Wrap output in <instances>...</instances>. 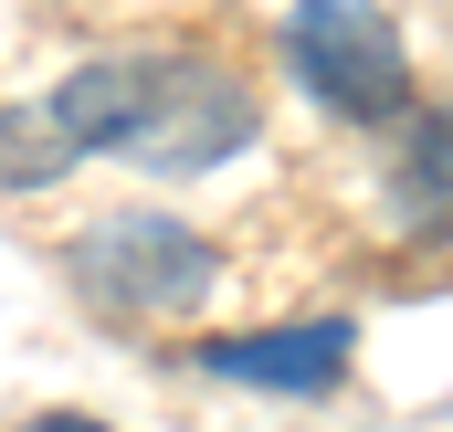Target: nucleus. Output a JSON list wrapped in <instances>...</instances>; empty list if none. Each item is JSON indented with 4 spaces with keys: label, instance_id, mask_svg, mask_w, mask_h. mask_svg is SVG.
I'll return each instance as SVG.
<instances>
[{
    "label": "nucleus",
    "instance_id": "f03ea898",
    "mask_svg": "<svg viewBox=\"0 0 453 432\" xmlns=\"http://www.w3.org/2000/svg\"><path fill=\"white\" fill-rule=\"evenodd\" d=\"M285 74L338 127H401L411 116V42L380 0H296L285 11Z\"/></svg>",
    "mask_w": 453,
    "mask_h": 432
},
{
    "label": "nucleus",
    "instance_id": "f257e3e1",
    "mask_svg": "<svg viewBox=\"0 0 453 432\" xmlns=\"http://www.w3.org/2000/svg\"><path fill=\"white\" fill-rule=\"evenodd\" d=\"M211 274H222V253L190 232V221L169 212H96L74 243H64V285L96 306V317H190L201 296H211Z\"/></svg>",
    "mask_w": 453,
    "mask_h": 432
},
{
    "label": "nucleus",
    "instance_id": "20e7f679",
    "mask_svg": "<svg viewBox=\"0 0 453 432\" xmlns=\"http://www.w3.org/2000/svg\"><path fill=\"white\" fill-rule=\"evenodd\" d=\"M358 359V327L348 317H296V327H253V337H211L201 369L242 380V390H274V401H327Z\"/></svg>",
    "mask_w": 453,
    "mask_h": 432
},
{
    "label": "nucleus",
    "instance_id": "6e6552de",
    "mask_svg": "<svg viewBox=\"0 0 453 432\" xmlns=\"http://www.w3.org/2000/svg\"><path fill=\"white\" fill-rule=\"evenodd\" d=\"M21 432H116V422H96V412H32Z\"/></svg>",
    "mask_w": 453,
    "mask_h": 432
},
{
    "label": "nucleus",
    "instance_id": "0eeeda50",
    "mask_svg": "<svg viewBox=\"0 0 453 432\" xmlns=\"http://www.w3.org/2000/svg\"><path fill=\"white\" fill-rule=\"evenodd\" d=\"M74 169V137L53 127V106H0V190H53Z\"/></svg>",
    "mask_w": 453,
    "mask_h": 432
},
{
    "label": "nucleus",
    "instance_id": "39448f33",
    "mask_svg": "<svg viewBox=\"0 0 453 432\" xmlns=\"http://www.w3.org/2000/svg\"><path fill=\"white\" fill-rule=\"evenodd\" d=\"M158 85H169V53H96V64H74L42 106L74 137V158H127L137 127H148V106H158Z\"/></svg>",
    "mask_w": 453,
    "mask_h": 432
},
{
    "label": "nucleus",
    "instance_id": "7ed1b4c3",
    "mask_svg": "<svg viewBox=\"0 0 453 432\" xmlns=\"http://www.w3.org/2000/svg\"><path fill=\"white\" fill-rule=\"evenodd\" d=\"M253 127H264V106H253V85L232 64L169 53V85H158V106H148V127H137L127 158L158 169V180H201V169H222V158L253 148Z\"/></svg>",
    "mask_w": 453,
    "mask_h": 432
},
{
    "label": "nucleus",
    "instance_id": "423d86ee",
    "mask_svg": "<svg viewBox=\"0 0 453 432\" xmlns=\"http://www.w3.org/2000/svg\"><path fill=\"white\" fill-rule=\"evenodd\" d=\"M390 201L411 232H453V116H422L401 169H390Z\"/></svg>",
    "mask_w": 453,
    "mask_h": 432
}]
</instances>
